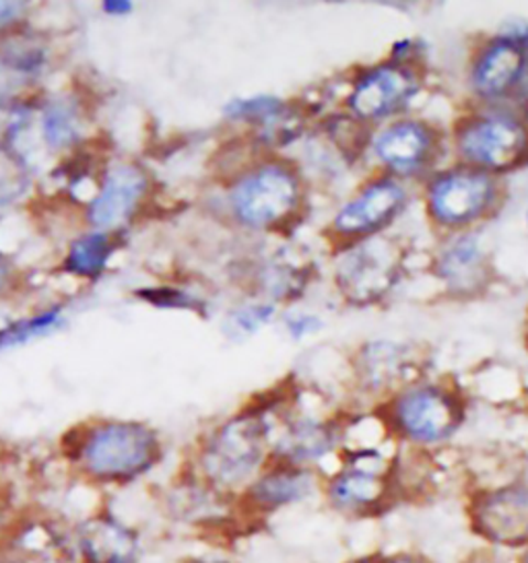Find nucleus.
Returning a JSON list of instances; mask_svg holds the SVG:
<instances>
[{
    "label": "nucleus",
    "mask_w": 528,
    "mask_h": 563,
    "mask_svg": "<svg viewBox=\"0 0 528 563\" xmlns=\"http://www.w3.org/2000/svg\"><path fill=\"white\" fill-rule=\"evenodd\" d=\"M275 314L273 306H248L244 310H238L235 314L230 316V331L233 334L244 332V334H252L258 331L263 324L271 320V316Z\"/></svg>",
    "instance_id": "a878e982"
},
{
    "label": "nucleus",
    "mask_w": 528,
    "mask_h": 563,
    "mask_svg": "<svg viewBox=\"0 0 528 563\" xmlns=\"http://www.w3.org/2000/svg\"><path fill=\"white\" fill-rule=\"evenodd\" d=\"M396 279L395 250L388 242L370 240L351 250L337 268V283L345 298L367 303L382 298Z\"/></svg>",
    "instance_id": "ddd939ff"
},
{
    "label": "nucleus",
    "mask_w": 528,
    "mask_h": 563,
    "mask_svg": "<svg viewBox=\"0 0 528 563\" xmlns=\"http://www.w3.org/2000/svg\"><path fill=\"white\" fill-rule=\"evenodd\" d=\"M320 468L271 461L238 494V510L246 527L266 525L273 516L312 501L322 494Z\"/></svg>",
    "instance_id": "39448f33"
},
{
    "label": "nucleus",
    "mask_w": 528,
    "mask_h": 563,
    "mask_svg": "<svg viewBox=\"0 0 528 563\" xmlns=\"http://www.w3.org/2000/svg\"><path fill=\"white\" fill-rule=\"evenodd\" d=\"M103 11L108 15H127L132 11V2H129V0H106Z\"/></svg>",
    "instance_id": "473e14b6"
},
{
    "label": "nucleus",
    "mask_w": 528,
    "mask_h": 563,
    "mask_svg": "<svg viewBox=\"0 0 528 563\" xmlns=\"http://www.w3.org/2000/svg\"><path fill=\"white\" fill-rule=\"evenodd\" d=\"M32 186V172L21 153L7 143H0V207L13 205Z\"/></svg>",
    "instance_id": "4be33fe9"
},
{
    "label": "nucleus",
    "mask_w": 528,
    "mask_h": 563,
    "mask_svg": "<svg viewBox=\"0 0 528 563\" xmlns=\"http://www.w3.org/2000/svg\"><path fill=\"white\" fill-rule=\"evenodd\" d=\"M405 200L407 195L396 180H376L339 211V216L334 217V230L351 238L380 232L398 216Z\"/></svg>",
    "instance_id": "2eb2a0df"
},
{
    "label": "nucleus",
    "mask_w": 528,
    "mask_h": 563,
    "mask_svg": "<svg viewBox=\"0 0 528 563\" xmlns=\"http://www.w3.org/2000/svg\"><path fill=\"white\" fill-rule=\"evenodd\" d=\"M419 89L411 68L403 65H382L372 68L355 84L349 108L360 120H382L405 108Z\"/></svg>",
    "instance_id": "4468645a"
},
{
    "label": "nucleus",
    "mask_w": 528,
    "mask_h": 563,
    "mask_svg": "<svg viewBox=\"0 0 528 563\" xmlns=\"http://www.w3.org/2000/svg\"><path fill=\"white\" fill-rule=\"evenodd\" d=\"M477 242L471 238L459 240L452 249L448 250L442 258V275L450 283H464L471 275H475L481 266Z\"/></svg>",
    "instance_id": "b1692460"
},
{
    "label": "nucleus",
    "mask_w": 528,
    "mask_h": 563,
    "mask_svg": "<svg viewBox=\"0 0 528 563\" xmlns=\"http://www.w3.org/2000/svg\"><path fill=\"white\" fill-rule=\"evenodd\" d=\"M0 553L32 563H75L70 529L46 514L19 510L0 539Z\"/></svg>",
    "instance_id": "f8f14e48"
},
{
    "label": "nucleus",
    "mask_w": 528,
    "mask_h": 563,
    "mask_svg": "<svg viewBox=\"0 0 528 563\" xmlns=\"http://www.w3.org/2000/svg\"><path fill=\"white\" fill-rule=\"evenodd\" d=\"M391 473L393 461L378 448H346L341 466L324 475L320 497L343 518H376L398 504Z\"/></svg>",
    "instance_id": "7ed1b4c3"
},
{
    "label": "nucleus",
    "mask_w": 528,
    "mask_h": 563,
    "mask_svg": "<svg viewBox=\"0 0 528 563\" xmlns=\"http://www.w3.org/2000/svg\"><path fill=\"white\" fill-rule=\"evenodd\" d=\"M527 219H528V216H527Z\"/></svg>",
    "instance_id": "ea45409f"
},
{
    "label": "nucleus",
    "mask_w": 528,
    "mask_h": 563,
    "mask_svg": "<svg viewBox=\"0 0 528 563\" xmlns=\"http://www.w3.org/2000/svg\"><path fill=\"white\" fill-rule=\"evenodd\" d=\"M7 282V266L0 263V289H2V285Z\"/></svg>",
    "instance_id": "58836bf2"
},
{
    "label": "nucleus",
    "mask_w": 528,
    "mask_h": 563,
    "mask_svg": "<svg viewBox=\"0 0 528 563\" xmlns=\"http://www.w3.org/2000/svg\"><path fill=\"white\" fill-rule=\"evenodd\" d=\"M494 197L495 184L487 172L477 167L452 169L429 186V213L442 225L459 228L483 216Z\"/></svg>",
    "instance_id": "9b49d317"
},
{
    "label": "nucleus",
    "mask_w": 528,
    "mask_h": 563,
    "mask_svg": "<svg viewBox=\"0 0 528 563\" xmlns=\"http://www.w3.org/2000/svg\"><path fill=\"white\" fill-rule=\"evenodd\" d=\"M147 174L139 166L122 164L110 169L98 197L91 200L89 221L98 230H116L131 219L147 192Z\"/></svg>",
    "instance_id": "a211bd4d"
},
{
    "label": "nucleus",
    "mask_w": 528,
    "mask_h": 563,
    "mask_svg": "<svg viewBox=\"0 0 528 563\" xmlns=\"http://www.w3.org/2000/svg\"><path fill=\"white\" fill-rule=\"evenodd\" d=\"M528 68V44L522 37H497L479 54L471 81L483 98H502L518 87Z\"/></svg>",
    "instance_id": "dca6fc26"
},
{
    "label": "nucleus",
    "mask_w": 528,
    "mask_h": 563,
    "mask_svg": "<svg viewBox=\"0 0 528 563\" xmlns=\"http://www.w3.org/2000/svg\"><path fill=\"white\" fill-rule=\"evenodd\" d=\"M75 563H141L143 532L112 508L101 506L70 529Z\"/></svg>",
    "instance_id": "1a4fd4ad"
},
{
    "label": "nucleus",
    "mask_w": 528,
    "mask_h": 563,
    "mask_svg": "<svg viewBox=\"0 0 528 563\" xmlns=\"http://www.w3.org/2000/svg\"><path fill=\"white\" fill-rule=\"evenodd\" d=\"M63 454L85 483L99 489H122L164 463L165 446L160 431L148 423L101 419L68 431Z\"/></svg>",
    "instance_id": "f257e3e1"
},
{
    "label": "nucleus",
    "mask_w": 528,
    "mask_h": 563,
    "mask_svg": "<svg viewBox=\"0 0 528 563\" xmlns=\"http://www.w3.org/2000/svg\"><path fill=\"white\" fill-rule=\"evenodd\" d=\"M114 250V240L108 233L82 235L79 240H75L68 250L65 268L79 277H98L99 273H103Z\"/></svg>",
    "instance_id": "aec40b11"
},
{
    "label": "nucleus",
    "mask_w": 528,
    "mask_h": 563,
    "mask_svg": "<svg viewBox=\"0 0 528 563\" xmlns=\"http://www.w3.org/2000/svg\"><path fill=\"white\" fill-rule=\"evenodd\" d=\"M28 4L25 2H0V30H7L25 18Z\"/></svg>",
    "instance_id": "c85d7f7f"
},
{
    "label": "nucleus",
    "mask_w": 528,
    "mask_h": 563,
    "mask_svg": "<svg viewBox=\"0 0 528 563\" xmlns=\"http://www.w3.org/2000/svg\"><path fill=\"white\" fill-rule=\"evenodd\" d=\"M287 329L296 339H299L304 334H310L316 329H320V322L314 316H294L287 320Z\"/></svg>",
    "instance_id": "c756f323"
},
{
    "label": "nucleus",
    "mask_w": 528,
    "mask_h": 563,
    "mask_svg": "<svg viewBox=\"0 0 528 563\" xmlns=\"http://www.w3.org/2000/svg\"><path fill=\"white\" fill-rule=\"evenodd\" d=\"M271 452L273 426L266 411L246 409L202 438L190 468L217 489L238 496L271 463Z\"/></svg>",
    "instance_id": "f03ea898"
},
{
    "label": "nucleus",
    "mask_w": 528,
    "mask_h": 563,
    "mask_svg": "<svg viewBox=\"0 0 528 563\" xmlns=\"http://www.w3.org/2000/svg\"><path fill=\"white\" fill-rule=\"evenodd\" d=\"M162 506L172 522L205 534H226L246 527L238 510V496L217 489L190 466L165 489Z\"/></svg>",
    "instance_id": "0eeeda50"
},
{
    "label": "nucleus",
    "mask_w": 528,
    "mask_h": 563,
    "mask_svg": "<svg viewBox=\"0 0 528 563\" xmlns=\"http://www.w3.org/2000/svg\"><path fill=\"white\" fill-rule=\"evenodd\" d=\"M16 512L19 510H16L15 497H13L11 489L4 483H0V539H2V534L7 532V529L11 527Z\"/></svg>",
    "instance_id": "cd10ccee"
},
{
    "label": "nucleus",
    "mask_w": 528,
    "mask_h": 563,
    "mask_svg": "<svg viewBox=\"0 0 528 563\" xmlns=\"http://www.w3.org/2000/svg\"><path fill=\"white\" fill-rule=\"evenodd\" d=\"M226 114L233 120L258 122L263 126L264 133L271 134V136L279 134L292 122V110L287 108V103L277 98H268V96L230 101L226 106Z\"/></svg>",
    "instance_id": "412c9836"
},
{
    "label": "nucleus",
    "mask_w": 528,
    "mask_h": 563,
    "mask_svg": "<svg viewBox=\"0 0 528 563\" xmlns=\"http://www.w3.org/2000/svg\"><path fill=\"white\" fill-rule=\"evenodd\" d=\"M464 514L485 549L520 553L528 547V479L479 487L464 499Z\"/></svg>",
    "instance_id": "20e7f679"
},
{
    "label": "nucleus",
    "mask_w": 528,
    "mask_h": 563,
    "mask_svg": "<svg viewBox=\"0 0 528 563\" xmlns=\"http://www.w3.org/2000/svg\"><path fill=\"white\" fill-rule=\"evenodd\" d=\"M299 199L301 186L296 172L280 164H266L233 186L230 205L244 225L275 228L296 213Z\"/></svg>",
    "instance_id": "6e6552de"
},
{
    "label": "nucleus",
    "mask_w": 528,
    "mask_h": 563,
    "mask_svg": "<svg viewBox=\"0 0 528 563\" xmlns=\"http://www.w3.org/2000/svg\"><path fill=\"white\" fill-rule=\"evenodd\" d=\"M386 553H362V555H355V558H349L343 563H384Z\"/></svg>",
    "instance_id": "f704fd0d"
},
{
    "label": "nucleus",
    "mask_w": 528,
    "mask_h": 563,
    "mask_svg": "<svg viewBox=\"0 0 528 563\" xmlns=\"http://www.w3.org/2000/svg\"><path fill=\"white\" fill-rule=\"evenodd\" d=\"M457 143L462 157L477 169L508 172L527 157L528 131L516 118L479 117L462 124Z\"/></svg>",
    "instance_id": "9d476101"
},
{
    "label": "nucleus",
    "mask_w": 528,
    "mask_h": 563,
    "mask_svg": "<svg viewBox=\"0 0 528 563\" xmlns=\"http://www.w3.org/2000/svg\"><path fill=\"white\" fill-rule=\"evenodd\" d=\"M139 298H145L155 306H165V308H190V310H197V306L193 303V298L182 294L178 289H172V287H164V289H145V291H139L136 294Z\"/></svg>",
    "instance_id": "bb28decb"
},
{
    "label": "nucleus",
    "mask_w": 528,
    "mask_h": 563,
    "mask_svg": "<svg viewBox=\"0 0 528 563\" xmlns=\"http://www.w3.org/2000/svg\"><path fill=\"white\" fill-rule=\"evenodd\" d=\"M512 563H528V547L527 549H522L520 553H516Z\"/></svg>",
    "instance_id": "c9c22d12"
},
{
    "label": "nucleus",
    "mask_w": 528,
    "mask_h": 563,
    "mask_svg": "<svg viewBox=\"0 0 528 563\" xmlns=\"http://www.w3.org/2000/svg\"><path fill=\"white\" fill-rule=\"evenodd\" d=\"M61 320V310H50L44 314L33 316L28 320H21L11 324L7 331L0 332V347H11L19 345L32 336H37L42 332L50 331L52 327H56V322Z\"/></svg>",
    "instance_id": "393cba45"
},
{
    "label": "nucleus",
    "mask_w": 528,
    "mask_h": 563,
    "mask_svg": "<svg viewBox=\"0 0 528 563\" xmlns=\"http://www.w3.org/2000/svg\"><path fill=\"white\" fill-rule=\"evenodd\" d=\"M180 563H238L233 562L228 555L221 553H197V555H188Z\"/></svg>",
    "instance_id": "2f4dec72"
},
{
    "label": "nucleus",
    "mask_w": 528,
    "mask_h": 563,
    "mask_svg": "<svg viewBox=\"0 0 528 563\" xmlns=\"http://www.w3.org/2000/svg\"><path fill=\"white\" fill-rule=\"evenodd\" d=\"M341 446V431L330 423L312 417L289 421L277 438H273L271 461L318 468V464Z\"/></svg>",
    "instance_id": "f3484780"
},
{
    "label": "nucleus",
    "mask_w": 528,
    "mask_h": 563,
    "mask_svg": "<svg viewBox=\"0 0 528 563\" xmlns=\"http://www.w3.org/2000/svg\"><path fill=\"white\" fill-rule=\"evenodd\" d=\"M374 150L380 162L396 174H413L428 164L433 134L424 122L403 120L378 134Z\"/></svg>",
    "instance_id": "6ab92c4d"
},
{
    "label": "nucleus",
    "mask_w": 528,
    "mask_h": 563,
    "mask_svg": "<svg viewBox=\"0 0 528 563\" xmlns=\"http://www.w3.org/2000/svg\"><path fill=\"white\" fill-rule=\"evenodd\" d=\"M42 131L52 150H65L75 145V141L79 139L81 120L73 106H68L66 101H54L44 112Z\"/></svg>",
    "instance_id": "5701e85b"
},
{
    "label": "nucleus",
    "mask_w": 528,
    "mask_h": 563,
    "mask_svg": "<svg viewBox=\"0 0 528 563\" xmlns=\"http://www.w3.org/2000/svg\"><path fill=\"white\" fill-rule=\"evenodd\" d=\"M464 421L461 400L438 386H415L396 398L391 409V428L417 448L446 444Z\"/></svg>",
    "instance_id": "423d86ee"
},
{
    "label": "nucleus",
    "mask_w": 528,
    "mask_h": 563,
    "mask_svg": "<svg viewBox=\"0 0 528 563\" xmlns=\"http://www.w3.org/2000/svg\"><path fill=\"white\" fill-rule=\"evenodd\" d=\"M520 93H522V98L528 101V68L527 73H525V77H522V81H520Z\"/></svg>",
    "instance_id": "e433bc0d"
},
{
    "label": "nucleus",
    "mask_w": 528,
    "mask_h": 563,
    "mask_svg": "<svg viewBox=\"0 0 528 563\" xmlns=\"http://www.w3.org/2000/svg\"><path fill=\"white\" fill-rule=\"evenodd\" d=\"M0 563H32V562H25V560H16V558H9V555H2V553H0Z\"/></svg>",
    "instance_id": "4c0bfd02"
},
{
    "label": "nucleus",
    "mask_w": 528,
    "mask_h": 563,
    "mask_svg": "<svg viewBox=\"0 0 528 563\" xmlns=\"http://www.w3.org/2000/svg\"><path fill=\"white\" fill-rule=\"evenodd\" d=\"M499 555H502V553H497V551H492V549H483V551L477 553L473 560H469V562L464 563H504L502 562V558H499Z\"/></svg>",
    "instance_id": "72a5a7b5"
},
{
    "label": "nucleus",
    "mask_w": 528,
    "mask_h": 563,
    "mask_svg": "<svg viewBox=\"0 0 528 563\" xmlns=\"http://www.w3.org/2000/svg\"><path fill=\"white\" fill-rule=\"evenodd\" d=\"M384 563H436L428 555L417 551H396L384 558Z\"/></svg>",
    "instance_id": "7c9ffc66"
}]
</instances>
